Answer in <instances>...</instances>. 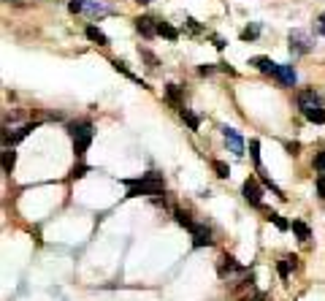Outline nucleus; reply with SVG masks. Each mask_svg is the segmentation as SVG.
<instances>
[{"mask_svg": "<svg viewBox=\"0 0 325 301\" xmlns=\"http://www.w3.org/2000/svg\"><path fill=\"white\" fill-rule=\"evenodd\" d=\"M128 185V198H138V195H163V179L157 171L144 174L141 179H122Z\"/></svg>", "mask_w": 325, "mask_h": 301, "instance_id": "obj_1", "label": "nucleus"}, {"mask_svg": "<svg viewBox=\"0 0 325 301\" xmlns=\"http://www.w3.org/2000/svg\"><path fill=\"white\" fill-rule=\"evenodd\" d=\"M241 195H244V201L252 204V207H263V187L258 185V179H244V185H241Z\"/></svg>", "mask_w": 325, "mask_h": 301, "instance_id": "obj_2", "label": "nucleus"}, {"mask_svg": "<svg viewBox=\"0 0 325 301\" xmlns=\"http://www.w3.org/2000/svg\"><path fill=\"white\" fill-rule=\"evenodd\" d=\"M287 41H290V52L293 54H306V52H312V38H309L304 30H290V36H287Z\"/></svg>", "mask_w": 325, "mask_h": 301, "instance_id": "obj_3", "label": "nucleus"}, {"mask_svg": "<svg viewBox=\"0 0 325 301\" xmlns=\"http://www.w3.org/2000/svg\"><path fill=\"white\" fill-rule=\"evenodd\" d=\"M220 130H223V136H225V141H228V147H231V152L244 155V139L239 136V130L231 128V125H223Z\"/></svg>", "mask_w": 325, "mask_h": 301, "instance_id": "obj_4", "label": "nucleus"}, {"mask_svg": "<svg viewBox=\"0 0 325 301\" xmlns=\"http://www.w3.org/2000/svg\"><path fill=\"white\" fill-rule=\"evenodd\" d=\"M90 144H92V128H87L84 133L74 136V152H76V157H84V152L90 149Z\"/></svg>", "mask_w": 325, "mask_h": 301, "instance_id": "obj_5", "label": "nucleus"}, {"mask_svg": "<svg viewBox=\"0 0 325 301\" xmlns=\"http://www.w3.org/2000/svg\"><path fill=\"white\" fill-rule=\"evenodd\" d=\"M190 233H193V247H211V242H214V239H211V231H209V228L195 225Z\"/></svg>", "mask_w": 325, "mask_h": 301, "instance_id": "obj_6", "label": "nucleus"}, {"mask_svg": "<svg viewBox=\"0 0 325 301\" xmlns=\"http://www.w3.org/2000/svg\"><path fill=\"white\" fill-rule=\"evenodd\" d=\"M136 30L144 38H155L157 36V22L152 19V17H138L136 19Z\"/></svg>", "mask_w": 325, "mask_h": 301, "instance_id": "obj_7", "label": "nucleus"}, {"mask_svg": "<svg viewBox=\"0 0 325 301\" xmlns=\"http://www.w3.org/2000/svg\"><path fill=\"white\" fill-rule=\"evenodd\" d=\"M279 82L284 84V87H296V82H298V76H296V68L293 65H279L276 68V74H274Z\"/></svg>", "mask_w": 325, "mask_h": 301, "instance_id": "obj_8", "label": "nucleus"}, {"mask_svg": "<svg viewBox=\"0 0 325 301\" xmlns=\"http://www.w3.org/2000/svg\"><path fill=\"white\" fill-rule=\"evenodd\" d=\"M301 112H304V117H306L309 122L325 125V109H322V104H320V106H304Z\"/></svg>", "mask_w": 325, "mask_h": 301, "instance_id": "obj_9", "label": "nucleus"}, {"mask_svg": "<svg viewBox=\"0 0 325 301\" xmlns=\"http://www.w3.org/2000/svg\"><path fill=\"white\" fill-rule=\"evenodd\" d=\"M249 65H255L258 71H263V74H276V68H279V62H274V60H268V57H252L249 60Z\"/></svg>", "mask_w": 325, "mask_h": 301, "instance_id": "obj_10", "label": "nucleus"}, {"mask_svg": "<svg viewBox=\"0 0 325 301\" xmlns=\"http://www.w3.org/2000/svg\"><path fill=\"white\" fill-rule=\"evenodd\" d=\"M84 36L90 38L92 44H98V46H109V36L103 33V30H98L95 25H87V30H84Z\"/></svg>", "mask_w": 325, "mask_h": 301, "instance_id": "obj_11", "label": "nucleus"}, {"mask_svg": "<svg viewBox=\"0 0 325 301\" xmlns=\"http://www.w3.org/2000/svg\"><path fill=\"white\" fill-rule=\"evenodd\" d=\"M322 101H320V95H317L314 90H304V92H298V109H304V106H320Z\"/></svg>", "mask_w": 325, "mask_h": 301, "instance_id": "obj_12", "label": "nucleus"}, {"mask_svg": "<svg viewBox=\"0 0 325 301\" xmlns=\"http://www.w3.org/2000/svg\"><path fill=\"white\" fill-rule=\"evenodd\" d=\"M165 98H168L171 104L179 109V112L185 109V106H182V92H179V87H176V84H165Z\"/></svg>", "mask_w": 325, "mask_h": 301, "instance_id": "obj_13", "label": "nucleus"}, {"mask_svg": "<svg viewBox=\"0 0 325 301\" xmlns=\"http://www.w3.org/2000/svg\"><path fill=\"white\" fill-rule=\"evenodd\" d=\"M157 36L168 38V41H176V38H179V30H176V27H171L168 22H157Z\"/></svg>", "mask_w": 325, "mask_h": 301, "instance_id": "obj_14", "label": "nucleus"}, {"mask_svg": "<svg viewBox=\"0 0 325 301\" xmlns=\"http://www.w3.org/2000/svg\"><path fill=\"white\" fill-rule=\"evenodd\" d=\"M14 165H17V152H14L11 147H6V152H3V171L11 174Z\"/></svg>", "mask_w": 325, "mask_h": 301, "instance_id": "obj_15", "label": "nucleus"}, {"mask_svg": "<svg viewBox=\"0 0 325 301\" xmlns=\"http://www.w3.org/2000/svg\"><path fill=\"white\" fill-rule=\"evenodd\" d=\"M293 231H296V236H298V239L301 242H309V236H312V231H309V225L306 223H301V220H293Z\"/></svg>", "mask_w": 325, "mask_h": 301, "instance_id": "obj_16", "label": "nucleus"}, {"mask_svg": "<svg viewBox=\"0 0 325 301\" xmlns=\"http://www.w3.org/2000/svg\"><path fill=\"white\" fill-rule=\"evenodd\" d=\"M84 11L92 14V17H98V14H109V9L103 3H98V0H84Z\"/></svg>", "mask_w": 325, "mask_h": 301, "instance_id": "obj_17", "label": "nucleus"}, {"mask_svg": "<svg viewBox=\"0 0 325 301\" xmlns=\"http://www.w3.org/2000/svg\"><path fill=\"white\" fill-rule=\"evenodd\" d=\"M112 65H114L117 71H122V74H125V76H128V79H130V82H136V84H141V87H147V84H144V82H141V79H138L136 74H133V71H130L128 65H125V62H122V60H114V62H112Z\"/></svg>", "mask_w": 325, "mask_h": 301, "instance_id": "obj_18", "label": "nucleus"}, {"mask_svg": "<svg viewBox=\"0 0 325 301\" xmlns=\"http://www.w3.org/2000/svg\"><path fill=\"white\" fill-rule=\"evenodd\" d=\"M173 217H176V223H179L182 228H187V231H193V228H195V223H193V220H190V215H187V212H182V209H173Z\"/></svg>", "mask_w": 325, "mask_h": 301, "instance_id": "obj_19", "label": "nucleus"}, {"mask_svg": "<svg viewBox=\"0 0 325 301\" xmlns=\"http://www.w3.org/2000/svg\"><path fill=\"white\" fill-rule=\"evenodd\" d=\"M182 120H185L187 125H190V130H198V128H201V120H198V117L193 114V112H187V109H182Z\"/></svg>", "mask_w": 325, "mask_h": 301, "instance_id": "obj_20", "label": "nucleus"}, {"mask_svg": "<svg viewBox=\"0 0 325 301\" xmlns=\"http://www.w3.org/2000/svg\"><path fill=\"white\" fill-rule=\"evenodd\" d=\"M266 212H268V209H266ZM268 220H271V223H274L276 228H279V231H287V228H290L287 220H284L282 215H276V212H268Z\"/></svg>", "mask_w": 325, "mask_h": 301, "instance_id": "obj_21", "label": "nucleus"}, {"mask_svg": "<svg viewBox=\"0 0 325 301\" xmlns=\"http://www.w3.org/2000/svg\"><path fill=\"white\" fill-rule=\"evenodd\" d=\"M249 155H252V160H255V169H260L263 163H260V141L258 139L249 141Z\"/></svg>", "mask_w": 325, "mask_h": 301, "instance_id": "obj_22", "label": "nucleus"}, {"mask_svg": "<svg viewBox=\"0 0 325 301\" xmlns=\"http://www.w3.org/2000/svg\"><path fill=\"white\" fill-rule=\"evenodd\" d=\"M211 169H214V174H217L220 179H228V177H231V169H228V165H225L223 160H214V163H211Z\"/></svg>", "mask_w": 325, "mask_h": 301, "instance_id": "obj_23", "label": "nucleus"}, {"mask_svg": "<svg viewBox=\"0 0 325 301\" xmlns=\"http://www.w3.org/2000/svg\"><path fill=\"white\" fill-rule=\"evenodd\" d=\"M258 36H260V25H252V27L241 30V41H255Z\"/></svg>", "mask_w": 325, "mask_h": 301, "instance_id": "obj_24", "label": "nucleus"}, {"mask_svg": "<svg viewBox=\"0 0 325 301\" xmlns=\"http://www.w3.org/2000/svg\"><path fill=\"white\" fill-rule=\"evenodd\" d=\"M87 128H92L87 120H84V122H70V125H68V133H70V136H79V133H84Z\"/></svg>", "mask_w": 325, "mask_h": 301, "instance_id": "obj_25", "label": "nucleus"}, {"mask_svg": "<svg viewBox=\"0 0 325 301\" xmlns=\"http://www.w3.org/2000/svg\"><path fill=\"white\" fill-rule=\"evenodd\" d=\"M220 260H223V274H225V269H231V272H241V266L236 263V260H233L231 255H223Z\"/></svg>", "mask_w": 325, "mask_h": 301, "instance_id": "obj_26", "label": "nucleus"}, {"mask_svg": "<svg viewBox=\"0 0 325 301\" xmlns=\"http://www.w3.org/2000/svg\"><path fill=\"white\" fill-rule=\"evenodd\" d=\"M290 260L287 258H284V260H279V263H276V269H279V277H282V280H287V277H290Z\"/></svg>", "mask_w": 325, "mask_h": 301, "instance_id": "obj_27", "label": "nucleus"}, {"mask_svg": "<svg viewBox=\"0 0 325 301\" xmlns=\"http://www.w3.org/2000/svg\"><path fill=\"white\" fill-rule=\"evenodd\" d=\"M68 11H70V14H82V11H84V0H70V3H68Z\"/></svg>", "mask_w": 325, "mask_h": 301, "instance_id": "obj_28", "label": "nucleus"}, {"mask_svg": "<svg viewBox=\"0 0 325 301\" xmlns=\"http://www.w3.org/2000/svg\"><path fill=\"white\" fill-rule=\"evenodd\" d=\"M90 171H92L90 165H76V169H74V174H70V177H74V179H82L84 174H90Z\"/></svg>", "mask_w": 325, "mask_h": 301, "instance_id": "obj_29", "label": "nucleus"}, {"mask_svg": "<svg viewBox=\"0 0 325 301\" xmlns=\"http://www.w3.org/2000/svg\"><path fill=\"white\" fill-rule=\"evenodd\" d=\"M141 57H144L147 62H149V68H157V57L152 52H147V49H141Z\"/></svg>", "mask_w": 325, "mask_h": 301, "instance_id": "obj_30", "label": "nucleus"}, {"mask_svg": "<svg viewBox=\"0 0 325 301\" xmlns=\"http://www.w3.org/2000/svg\"><path fill=\"white\" fill-rule=\"evenodd\" d=\"M317 195L325 198V174H320V177H317Z\"/></svg>", "mask_w": 325, "mask_h": 301, "instance_id": "obj_31", "label": "nucleus"}, {"mask_svg": "<svg viewBox=\"0 0 325 301\" xmlns=\"http://www.w3.org/2000/svg\"><path fill=\"white\" fill-rule=\"evenodd\" d=\"M314 165H317L320 171H325V152H317V155H314Z\"/></svg>", "mask_w": 325, "mask_h": 301, "instance_id": "obj_32", "label": "nucleus"}, {"mask_svg": "<svg viewBox=\"0 0 325 301\" xmlns=\"http://www.w3.org/2000/svg\"><path fill=\"white\" fill-rule=\"evenodd\" d=\"M187 27L193 30V33H201V25H198V22H195L193 17H187Z\"/></svg>", "mask_w": 325, "mask_h": 301, "instance_id": "obj_33", "label": "nucleus"}, {"mask_svg": "<svg viewBox=\"0 0 325 301\" xmlns=\"http://www.w3.org/2000/svg\"><path fill=\"white\" fill-rule=\"evenodd\" d=\"M241 301H266V293H252V296L241 298Z\"/></svg>", "mask_w": 325, "mask_h": 301, "instance_id": "obj_34", "label": "nucleus"}, {"mask_svg": "<svg viewBox=\"0 0 325 301\" xmlns=\"http://www.w3.org/2000/svg\"><path fill=\"white\" fill-rule=\"evenodd\" d=\"M198 74H201V76H209V74H214V65H201V68H198Z\"/></svg>", "mask_w": 325, "mask_h": 301, "instance_id": "obj_35", "label": "nucleus"}, {"mask_svg": "<svg viewBox=\"0 0 325 301\" xmlns=\"http://www.w3.org/2000/svg\"><path fill=\"white\" fill-rule=\"evenodd\" d=\"M317 30H320V33L325 36V14H322V17H320V19H317Z\"/></svg>", "mask_w": 325, "mask_h": 301, "instance_id": "obj_36", "label": "nucleus"}, {"mask_svg": "<svg viewBox=\"0 0 325 301\" xmlns=\"http://www.w3.org/2000/svg\"><path fill=\"white\" fill-rule=\"evenodd\" d=\"M214 46H217V49H225V41L220 36H214Z\"/></svg>", "mask_w": 325, "mask_h": 301, "instance_id": "obj_37", "label": "nucleus"}, {"mask_svg": "<svg viewBox=\"0 0 325 301\" xmlns=\"http://www.w3.org/2000/svg\"><path fill=\"white\" fill-rule=\"evenodd\" d=\"M136 3H141V6H147V3H149V0H136Z\"/></svg>", "mask_w": 325, "mask_h": 301, "instance_id": "obj_38", "label": "nucleus"}]
</instances>
